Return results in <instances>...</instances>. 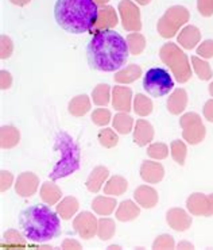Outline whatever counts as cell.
<instances>
[{
	"mask_svg": "<svg viewBox=\"0 0 213 250\" xmlns=\"http://www.w3.org/2000/svg\"><path fill=\"white\" fill-rule=\"evenodd\" d=\"M172 154H173V158L179 164V165H184L185 156H186V147L182 142L179 141H174L172 144Z\"/></svg>",
	"mask_w": 213,
	"mask_h": 250,
	"instance_id": "cell-23",
	"label": "cell"
},
{
	"mask_svg": "<svg viewBox=\"0 0 213 250\" xmlns=\"http://www.w3.org/2000/svg\"><path fill=\"white\" fill-rule=\"evenodd\" d=\"M193 62L196 64V72L201 80H209L212 77V72L208 68V64L202 62V61L200 62L197 59H193Z\"/></svg>",
	"mask_w": 213,
	"mask_h": 250,
	"instance_id": "cell-26",
	"label": "cell"
},
{
	"mask_svg": "<svg viewBox=\"0 0 213 250\" xmlns=\"http://www.w3.org/2000/svg\"><path fill=\"white\" fill-rule=\"evenodd\" d=\"M117 135L115 134V131L112 128H103L100 130L98 133V142L100 145L104 146V147H114V146L117 145Z\"/></svg>",
	"mask_w": 213,
	"mask_h": 250,
	"instance_id": "cell-19",
	"label": "cell"
},
{
	"mask_svg": "<svg viewBox=\"0 0 213 250\" xmlns=\"http://www.w3.org/2000/svg\"><path fill=\"white\" fill-rule=\"evenodd\" d=\"M130 56L128 43L112 29L95 33L87 46L89 66L98 72H115L126 65Z\"/></svg>",
	"mask_w": 213,
	"mask_h": 250,
	"instance_id": "cell-1",
	"label": "cell"
},
{
	"mask_svg": "<svg viewBox=\"0 0 213 250\" xmlns=\"http://www.w3.org/2000/svg\"><path fill=\"white\" fill-rule=\"evenodd\" d=\"M115 206H116L115 200L103 198V196L97 198L92 203L93 209H95L97 214H100V215H108V214H111V212H112V209H114L112 207H115Z\"/></svg>",
	"mask_w": 213,
	"mask_h": 250,
	"instance_id": "cell-17",
	"label": "cell"
},
{
	"mask_svg": "<svg viewBox=\"0 0 213 250\" xmlns=\"http://www.w3.org/2000/svg\"><path fill=\"white\" fill-rule=\"evenodd\" d=\"M88 111H89V100H88L87 95L76 96L69 103V112L75 117L85 115Z\"/></svg>",
	"mask_w": 213,
	"mask_h": 250,
	"instance_id": "cell-13",
	"label": "cell"
},
{
	"mask_svg": "<svg viewBox=\"0 0 213 250\" xmlns=\"http://www.w3.org/2000/svg\"><path fill=\"white\" fill-rule=\"evenodd\" d=\"M173 238L170 235H161L154 242V249H167V248H173Z\"/></svg>",
	"mask_w": 213,
	"mask_h": 250,
	"instance_id": "cell-27",
	"label": "cell"
},
{
	"mask_svg": "<svg viewBox=\"0 0 213 250\" xmlns=\"http://www.w3.org/2000/svg\"><path fill=\"white\" fill-rule=\"evenodd\" d=\"M153 135H154V130L150 123L142 119L136 122V127L134 130V142L136 145L146 146L149 142H151Z\"/></svg>",
	"mask_w": 213,
	"mask_h": 250,
	"instance_id": "cell-7",
	"label": "cell"
},
{
	"mask_svg": "<svg viewBox=\"0 0 213 250\" xmlns=\"http://www.w3.org/2000/svg\"><path fill=\"white\" fill-rule=\"evenodd\" d=\"M108 176H110V172H108V169L104 168V167H97V168H95L92 170V173L89 175L87 180V188L91 192H98L101 189V187H103L104 181L108 179Z\"/></svg>",
	"mask_w": 213,
	"mask_h": 250,
	"instance_id": "cell-9",
	"label": "cell"
},
{
	"mask_svg": "<svg viewBox=\"0 0 213 250\" xmlns=\"http://www.w3.org/2000/svg\"><path fill=\"white\" fill-rule=\"evenodd\" d=\"M78 208V202L75 198H66L62 203H59L57 206L58 212L61 214V218L68 221L72 218V215L75 214Z\"/></svg>",
	"mask_w": 213,
	"mask_h": 250,
	"instance_id": "cell-14",
	"label": "cell"
},
{
	"mask_svg": "<svg viewBox=\"0 0 213 250\" xmlns=\"http://www.w3.org/2000/svg\"><path fill=\"white\" fill-rule=\"evenodd\" d=\"M115 233V225L110 219H101L98 222V237L103 241L110 239Z\"/></svg>",
	"mask_w": 213,
	"mask_h": 250,
	"instance_id": "cell-20",
	"label": "cell"
},
{
	"mask_svg": "<svg viewBox=\"0 0 213 250\" xmlns=\"http://www.w3.org/2000/svg\"><path fill=\"white\" fill-rule=\"evenodd\" d=\"M173 87L172 76L163 68H151L143 77V89L151 98H162L170 92Z\"/></svg>",
	"mask_w": 213,
	"mask_h": 250,
	"instance_id": "cell-5",
	"label": "cell"
},
{
	"mask_svg": "<svg viewBox=\"0 0 213 250\" xmlns=\"http://www.w3.org/2000/svg\"><path fill=\"white\" fill-rule=\"evenodd\" d=\"M3 137H7L10 140L8 147H12V146H15L19 142V131L15 127H12V126L1 127V138Z\"/></svg>",
	"mask_w": 213,
	"mask_h": 250,
	"instance_id": "cell-24",
	"label": "cell"
},
{
	"mask_svg": "<svg viewBox=\"0 0 213 250\" xmlns=\"http://www.w3.org/2000/svg\"><path fill=\"white\" fill-rule=\"evenodd\" d=\"M182 246H185V248H190V249H193V245H190V244H179L178 245V248H182Z\"/></svg>",
	"mask_w": 213,
	"mask_h": 250,
	"instance_id": "cell-29",
	"label": "cell"
},
{
	"mask_svg": "<svg viewBox=\"0 0 213 250\" xmlns=\"http://www.w3.org/2000/svg\"><path fill=\"white\" fill-rule=\"evenodd\" d=\"M111 121V112L105 108H97L93 111L92 122L97 126H105Z\"/></svg>",
	"mask_w": 213,
	"mask_h": 250,
	"instance_id": "cell-22",
	"label": "cell"
},
{
	"mask_svg": "<svg viewBox=\"0 0 213 250\" xmlns=\"http://www.w3.org/2000/svg\"><path fill=\"white\" fill-rule=\"evenodd\" d=\"M186 98L188 96H186L185 89H182V88L175 89L173 95L167 100V108H169V111L172 114H174V115L182 112L185 110V105H186Z\"/></svg>",
	"mask_w": 213,
	"mask_h": 250,
	"instance_id": "cell-11",
	"label": "cell"
},
{
	"mask_svg": "<svg viewBox=\"0 0 213 250\" xmlns=\"http://www.w3.org/2000/svg\"><path fill=\"white\" fill-rule=\"evenodd\" d=\"M96 218L91 212H82L75 221V227L82 238L91 239L96 233Z\"/></svg>",
	"mask_w": 213,
	"mask_h": 250,
	"instance_id": "cell-6",
	"label": "cell"
},
{
	"mask_svg": "<svg viewBox=\"0 0 213 250\" xmlns=\"http://www.w3.org/2000/svg\"><path fill=\"white\" fill-rule=\"evenodd\" d=\"M140 176L147 183H158L163 177V168H162L161 164L144 161L142 168H140Z\"/></svg>",
	"mask_w": 213,
	"mask_h": 250,
	"instance_id": "cell-8",
	"label": "cell"
},
{
	"mask_svg": "<svg viewBox=\"0 0 213 250\" xmlns=\"http://www.w3.org/2000/svg\"><path fill=\"white\" fill-rule=\"evenodd\" d=\"M142 73V70L139 66H135V65H131L130 68H128V72L126 70H123V72H119L117 75L115 76V80L116 82H134L135 79H138L139 76Z\"/></svg>",
	"mask_w": 213,
	"mask_h": 250,
	"instance_id": "cell-21",
	"label": "cell"
},
{
	"mask_svg": "<svg viewBox=\"0 0 213 250\" xmlns=\"http://www.w3.org/2000/svg\"><path fill=\"white\" fill-rule=\"evenodd\" d=\"M19 229L30 242H47L61 235L59 216L45 204L29 206L19 215Z\"/></svg>",
	"mask_w": 213,
	"mask_h": 250,
	"instance_id": "cell-3",
	"label": "cell"
},
{
	"mask_svg": "<svg viewBox=\"0 0 213 250\" xmlns=\"http://www.w3.org/2000/svg\"><path fill=\"white\" fill-rule=\"evenodd\" d=\"M131 89L130 88L116 87L114 89V100L112 104L116 110L130 111L131 110Z\"/></svg>",
	"mask_w": 213,
	"mask_h": 250,
	"instance_id": "cell-10",
	"label": "cell"
},
{
	"mask_svg": "<svg viewBox=\"0 0 213 250\" xmlns=\"http://www.w3.org/2000/svg\"><path fill=\"white\" fill-rule=\"evenodd\" d=\"M147 154L153 158H158L162 160L167 156V147L163 144H154L147 149Z\"/></svg>",
	"mask_w": 213,
	"mask_h": 250,
	"instance_id": "cell-25",
	"label": "cell"
},
{
	"mask_svg": "<svg viewBox=\"0 0 213 250\" xmlns=\"http://www.w3.org/2000/svg\"><path fill=\"white\" fill-rule=\"evenodd\" d=\"M134 111L140 115V117H146V115H149L151 114V111H153V103H151L150 99H147L144 95H136V98H135V103H134Z\"/></svg>",
	"mask_w": 213,
	"mask_h": 250,
	"instance_id": "cell-16",
	"label": "cell"
},
{
	"mask_svg": "<svg viewBox=\"0 0 213 250\" xmlns=\"http://www.w3.org/2000/svg\"><path fill=\"white\" fill-rule=\"evenodd\" d=\"M133 118L127 114H117L114 118V127L120 134H128L133 130Z\"/></svg>",
	"mask_w": 213,
	"mask_h": 250,
	"instance_id": "cell-15",
	"label": "cell"
},
{
	"mask_svg": "<svg viewBox=\"0 0 213 250\" xmlns=\"http://www.w3.org/2000/svg\"><path fill=\"white\" fill-rule=\"evenodd\" d=\"M54 147L59 151L61 157L56 167L49 173L52 180L63 179L75 173L80 167V149L75 140L65 131H58Z\"/></svg>",
	"mask_w": 213,
	"mask_h": 250,
	"instance_id": "cell-4",
	"label": "cell"
},
{
	"mask_svg": "<svg viewBox=\"0 0 213 250\" xmlns=\"http://www.w3.org/2000/svg\"><path fill=\"white\" fill-rule=\"evenodd\" d=\"M98 7L95 0H57L54 19L66 33L84 34L93 29L98 19Z\"/></svg>",
	"mask_w": 213,
	"mask_h": 250,
	"instance_id": "cell-2",
	"label": "cell"
},
{
	"mask_svg": "<svg viewBox=\"0 0 213 250\" xmlns=\"http://www.w3.org/2000/svg\"><path fill=\"white\" fill-rule=\"evenodd\" d=\"M204 115L209 122H213V100H209L204 107Z\"/></svg>",
	"mask_w": 213,
	"mask_h": 250,
	"instance_id": "cell-28",
	"label": "cell"
},
{
	"mask_svg": "<svg viewBox=\"0 0 213 250\" xmlns=\"http://www.w3.org/2000/svg\"><path fill=\"white\" fill-rule=\"evenodd\" d=\"M93 103L98 105H105L110 103V87L107 84H98L92 92Z\"/></svg>",
	"mask_w": 213,
	"mask_h": 250,
	"instance_id": "cell-18",
	"label": "cell"
},
{
	"mask_svg": "<svg viewBox=\"0 0 213 250\" xmlns=\"http://www.w3.org/2000/svg\"><path fill=\"white\" fill-rule=\"evenodd\" d=\"M139 215V208L130 200H126L120 204V208L116 214V218L121 222L133 221L135 218H138Z\"/></svg>",
	"mask_w": 213,
	"mask_h": 250,
	"instance_id": "cell-12",
	"label": "cell"
}]
</instances>
